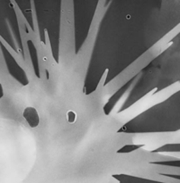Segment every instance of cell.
I'll list each match as a JSON object with an SVG mask.
<instances>
[{
    "label": "cell",
    "mask_w": 180,
    "mask_h": 183,
    "mask_svg": "<svg viewBox=\"0 0 180 183\" xmlns=\"http://www.w3.org/2000/svg\"><path fill=\"white\" fill-rule=\"evenodd\" d=\"M102 1H93L91 6H89L87 14H76L71 6L65 2V9L67 12L68 24V46L72 47L70 52L74 59L79 58L80 55L85 48L87 41L89 40V37L92 35V27L96 25L97 17L101 10Z\"/></svg>",
    "instance_id": "obj_1"
},
{
    "label": "cell",
    "mask_w": 180,
    "mask_h": 183,
    "mask_svg": "<svg viewBox=\"0 0 180 183\" xmlns=\"http://www.w3.org/2000/svg\"><path fill=\"white\" fill-rule=\"evenodd\" d=\"M22 116L24 117L26 122L31 129L37 128L40 124V116L39 112L35 107L28 106L23 110Z\"/></svg>",
    "instance_id": "obj_2"
},
{
    "label": "cell",
    "mask_w": 180,
    "mask_h": 183,
    "mask_svg": "<svg viewBox=\"0 0 180 183\" xmlns=\"http://www.w3.org/2000/svg\"><path fill=\"white\" fill-rule=\"evenodd\" d=\"M66 120L70 124L75 123V122L77 121V114L72 110L68 111L67 114H66Z\"/></svg>",
    "instance_id": "obj_3"
}]
</instances>
